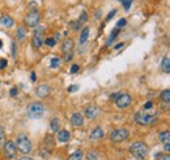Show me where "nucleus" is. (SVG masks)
Listing matches in <instances>:
<instances>
[{"mask_svg":"<svg viewBox=\"0 0 170 160\" xmlns=\"http://www.w3.org/2000/svg\"><path fill=\"white\" fill-rule=\"evenodd\" d=\"M79 69H80V66L77 65V64H74V65H72V68H71V73L75 74V73H77V70H79Z\"/></svg>","mask_w":170,"mask_h":160,"instance_id":"nucleus-30","label":"nucleus"},{"mask_svg":"<svg viewBox=\"0 0 170 160\" xmlns=\"http://www.w3.org/2000/svg\"><path fill=\"white\" fill-rule=\"evenodd\" d=\"M118 34H119V29H115V30H114L113 33L110 34V37H109V41H108V46H110L111 43L114 42V39H115V37L118 35Z\"/></svg>","mask_w":170,"mask_h":160,"instance_id":"nucleus-23","label":"nucleus"},{"mask_svg":"<svg viewBox=\"0 0 170 160\" xmlns=\"http://www.w3.org/2000/svg\"><path fill=\"white\" fill-rule=\"evenodd\" d=\"M130 151L135 158L143 159L147 156V154H148V146L143 142H135V143H132V146L130 147Z\"/></svg>","mask_w":170,"mask_h":160,"instance_id":"nucleus-4","label":"nucleus"},{"mask_svg":"<svg viewBox=\"0 0 170 160\" xmlns=\"http://www.w3.org/2000/svg\"><path fill=\"white\" fill-rule=\"evenodd\" d=\"M76 90H79V86H77V85H74V86L68 87V91H70V93H75Z\"/></svg>","mask_w":170,"mask_h":160,"instance_id":"nucleus-32","label":"nucleus"},{"mask_svg":"<svg viewBox=\"0 0 170 160\" xmlns=\"http://www.w3.org/2000/svg\"><path fill=\"white\" fill-rule=\"evenodd\" d=\"M45 43H46V46H48V47H54L56 42L54 41V38H47V39H45Z\"/></svg>","mask_w":170,"mask_h":160,"instance_id":"nucleus-27","label":"nucleus"},{"mask_svg":"<svg viewBox=\"0 0 170 160\" xmlns=\"http://www.w3.org/2000/svg\"><path fill=\"white\" fill-rule=\"evenodd\" d=\"M60 65H62L60 59H58V57H54V59H51V61H50V66H51V68H59Z\"/></svg>","mask_w":170,"mask_h":160,"instance_id":"nucleus-24","label":"nucleus"},{"mask_svg":"<svg viewBox=\"0 0 170 160\" xmlns=\"http://www.w3.org/2000/svg\"><path fill=\"white\" fill-rule=\"evenodd\" d=\"M126 25V20L124 18H122V20H119L118 22H116V29H119V27H122Z\"/></svg>","mask_w":170,"mask_h":160,"instance_id":"nucleus-31","label":"nucleus"},{"mask_svg":"<svg viewBox=\"0 0 170 160\" xmlns=\"http://www.w3.org/2000/svg\"><path fill=\"white\" fill-rule=\"evenodd\" d=\"M28 117L29 119H33V120H37V119H41L43 116V112H45V108L41 103H32L28 105Z\"/></svg>","mask_w":170,"mask_h":160,"instance_id":"nucleus-3","label":"nucleus"},{"mask_svg":"<svg viewBox=\"0 0 170 160\" xmlns=\"http://www.w3.org/2000/svg\"><path fill=\"white\" fill-rule=\"evenodd\" d=\"M71 123L74 126H81V125L84 124V117H82L80 113H75L71 117Z\"/></svg>","mask_w":170,"mask_h":160,"instance_id":"nucleus-13","label":"nucleus"},{"mask_svg":"<svg viewBox=\"0 0 170 160\" xmlns=\"http://www.w3.org/2000/svg\"><path fill=\"white\" fill-rule=\"evenodd\" d=\"M81 159H82V151L81 150H77V151H75L70 158H68V160H81Z\"/></svg>","mask_w":170,"mask_h":160,"instance_id":"nucleus-21","label":"nucleus"},{"mask_svg":"<svg viewBox=\"0 0 170 160\" xmlns=\"http://www.w3.org/2000/svg\"><path fill=\"white\" fill-rule=\"evenodd\" d=\"M7 60L6 59H0V69H3V68H6L7 66Z\"/></svg>","mask_w":170,"mask_h":160,"instance_id":"nucleus-33","label":"nucleus"},{"mask_svg":"<svg viewBox=\"0 0 170 160\" xmlns=\"http://www.w3.org/2000/svg\"><path fill=\"white\" fill-rule=\"evenodd\" d=\"M59 38H60V34H58V33H56V34H55V37H54V41L56 42L58 39H59Z\"/></svg>","mask_w":170,"mask_h":160,"instance_id":"nucleus-44","label":"nucleus"},{"mask_svg":"<svg viewBox=\"0 0 170 160\" xmlns=\"http://www.w3.org/2000/svg\"><path fill=\"white\" fill-rule=\"evenodd\" d=\"M165 150H166V151L169 152V150H170V144L169 143H165Z\"/></svg>","mask_w":170,"mask_h":160,"instance_id":"nucleus-45","label":"nucleus"},{"mask_svg":"<svg viewBox=\"0 0 170 160\" xmlns=\"http://www.w3.org/2000/svg\"><path fill=\"white\" fill-rule=\"evenodd\" d=\"M122 5H123V8L126 9V11H128V9L131 8V5H132V2H122Z\"/></svg>","mask_w":170,"mask_h":160,"instance_id":"nucleus-29","label":"nucleus"},{"mask_svg":"<svg viewBox=\"0 0 170 160\" xmlns=\"http://www.w3.org/2000/svg\"><path fill=\"white\" fill-rule=\"evenodd\" d=\"M16 51H17V48H16V43H12V56L13 57H16Z\"/></svg>","mask_w":170,"mask_h":160,"instance_id":"nucleus-36","label":"nucleus"},{"mask_svg":"<svg viewBox=\"0 0 170 160\" xmlns=\"http://www.w3.org/2000/svg\"><path fill=\"white\" fill-rule=\"evenodd\" d=\"M72 26H74V30H80L81 23L80 22H74V23H72Z\"/></svg>","mask_w":170,"mask_h":160,"instance_id":"nucleus-37","label":"nucleus"},{"mask_svg":"<svg viewBox=\"0 0 170 160\" xmlns=\"http://www.w3.org/2000/svg\"><path fill=\"white\" fill-rule=\"evenodd\" d=\"M18 160H33V159H30V158H28V156H24V158H20Z\"/></svg>","mask_w":170,"mask_h":160,"instance_id":"nucleus-47","label":"nucleus"},{"mask_svg":"<svg viewBox=\"0 0 170 160\" xmlns=\"http://www.w3.org/2000/svg\"><path fill=\"white\" fill-rule=\"evenodd\" d=\"M161 98H162V100L165 101V103H169L170 101V90H165L162 93V95H161Z\"/></svg>","mask_w":170,"mask_h":160,"instance_id":"nucleus-26","label":"nucleus"},{"mask_svg":"<svg viewBox=\"0 0 170 160\" xmlns=\"http://www.w3.org/2000/svg\"><path fill=\"white\" fill-rule=\"evenodd\" d=\"M59 126H60V121H59V119H58V117L52 119L51 123H50V128H51L52 132H59Z\"/></svg>","mask_w":170,"mask_h":160,"instance_id":"nucleus-18","label":"nucleus"},{"mask_svg":"<svg viewBox=\"0 0 170 160\" xmlns=\"http://www.w3.org/2000/svg\"><path fill=\"white\" fill-rule=\"evenodd\" d=\"M62 50L64 53H70L72 50H74V41L70 39V38L66 39L64 43H63V46H62Z\"/></svg>","mask_w":170,"mask_h":160,"instance_id":"nucleus-14","label":"nucleus"},{"mask_svg":"<svg viewBox=\"0 0 170 160\" xmlns=\"http://www.w3.org/2000/svg\"><path fill=\"white\" fill-rule=\"evenodd\" d=\"M17 39L18 41L25 39V29H24V27H18L17 29Z\"/></svg>","mask_w":170,"mask_h":160,"instance_id":"nucleus-22","label":"nucleus"},{"mask_svg":"<svg viewBox=\"0 0 170 160\" xmlns=\"http://www.w3.org/2000/svg\"><path fill=\"white\" fill-rule=\"evenodd\" d=\"M157 160H170V156L166 154V155H158V159Z\"/></svg>","mask_w":170,"mask_h":160,"instance_id":"nucleus-35","label":"nucleus"},{"mask_svg":"<svg viewBox=\"0 0 170 160\" xmlns=\"http://www.w3.org/2000/svg\"><path fill=\"white\" fill-rule=\"evenodd\" d=\"M85 116L88 119H90V120H93L94 117H97L98 116V113H100V108L98 107H96V105H89V107H86L85 108Z\"/></svg>","mask_w":170,"mask_h":160,"instance_id":"nucleus-9","label":"nucleus"},{"mask_svg":"<svg viewBox=\"0 0 170 160\" xmlns=\"http://www.w3.org/2000/svg\"><path fill=\"white\" fill-rule=\"evenodd\" d=\"M156 112H138L135 115V121L139 125H152L156 123Z\"/></svg>","mask_w":170,"mask_h":160,"instance_id":"nucleus-1","label":"nucleus"},{"mask_svg":"<svg viewBox=\"0 0 170 160\" xmlns=\"http://www.w3.org/2000/svg\"><path fill=\"white\" fill-rule=\"evenodd\" d=\"M161 68H162V70L165 72V73H169V72H170V60H169V57H165V59H162Z\"/></svg>","mask_w":170,"mask_h":160,"instance_id":"nucleus-19","label":"nucleus"},{"mask_svg":"<svg viewBox=\"0 0 170 160\" xmlns=\"http://www.w3.org/2000/svg\"><path fill=\"white\" fill-rule=\"evenodd\" d=\"M128 130L127 129H123V128H119V129H115L110 133V139L113 142H122V140L127 139L128 138Z\"/></svg>","mask_w":170,"mask_h":160,"instance_id":"nucleus-5","label":"nucleus"},{"mask_svg":"<svg viewBox=\"0 0 170 160\" xmlns=\"http://www.w3.org/2000/svg\"><path fill=\"white\" fill-rule=\"evenodd\" d=\"M123 46H124V43H118V44L114 47V50H119V48H122Z\"/></svg>","mask_w":170,"mask_h":160,"instance_id":"nucleus-43","label":"nucleus"},{"mask_svg":"<svg viewBox=\"0 0 170 160\" xmlns=\"http://www.w3.org/2000/svg\"><path fill=\"white\" fill-rule=\"evenodd\" d=\"M152 107H153V103H152V101H147V103L144 104V108H145V109H150Z\"/></svg>","mask_w":170,"mask_h":160,"instance_id":"nucleus-39","label":"nucleus"},{"mask_svg":"<svg viewBox=\"0 0 170 160\" xmlns=\"http://www.w3.org/2000/svg\"><path fill=\"white\" fill-rule=\"evenodd\" d=\"M104 135H105V133H104V130H102V128L97 126L93 132L90 133V139H101V138H104Z\"/></svg>","mask_w":170,"mask_h":160,"instance_id":"nucleus-15","label":"nucleus"},{"mask_svg":"<svg viewBox=\"0 0 170 160\" xmlns=\"http://www.w3.org/2000/svg\"><path fill=\"white\" fill-rule=\"evenodd\" d=\"M36 94L38 98H46V96L50 94V87L47 85H40L36 90Z\"/></svg>","mask_w":170,"mask_h":160,"instance_id":"nucleus-10","label":"nucleus"},{"mask_svg":"<svg viewBox=\"0 0 170 160\" xmlns=\"http://www.w3.org/2000/svg\"><path fill=\"white\" fill-rule=\"evenodd\" d=\"M115 13H116V11H115V9H114V11H113V12H110V13L108 14V18H106V21H110V20H111V18H113V17H114V14H115Z\"/></svg>","mask_w":170,"mask_h":160,"instance_id":"nucleus-38","label":"nucleus"},{"mask_svg":"<svg viewBox=\"0 0 170 160\" xmlns=\"http://www.w3.org/2000/svg\"><path fill=\"white\" fill-rule=\"evenodd\" d=\"M0 22H2V25L4 27H12L13 26V20L9 16H3L0 18Z\"/></svg>","mask_w":170,"mask_h":160,"instance_id":"nucleus-17","label":"nucleus"},{"mask_svg":"<svg viewBox=\"0 0 170 160\" xmlns=\"http://www.w3.org/2000/svg\"><path fill=\"white\" fill-rule=\"evenodd\" d=\"M56 138L59 142H67V140L71 138V133L68 132V130H59L56 134Z\"/></svg>","mask_w":170,"mask_h":160,"instance_id":"nucleus-11","label":"nucleus"},{"mask_svg":"<svg viewBox=\"0 0 170 160\" xmlns=\"http://www.w3.org/2000/svg\"><path fill=\"white\" fill-rule=\"evenodd\" d=\"M86 20H88V14H86V12H82V13H81L80 20H79V22H80V23H82V22H85Z\"/></svg>","mask_w":170,"mask_h":160,"instance_id":"nucleus-28","label":"nucleus"},{"mask_svg":"<svg viewBox=\"0 0 170 160\" xmlns=\"http://www.w3.org/2000/svg\"><path fill=\"white\" fill-rule=\"evenodd\" d=\"M158 138L162 143H170V133L169 132H161Z\"/></svg>","mask_w":170,"mask_h":160,"instance_id":"nucleus-20","label":"nucleus"},{"mask_svg":"<svg viewBox=\"0 0 170 160\" xmlns=\"http://www.w3.org/2000/svg\"><path fill=\"white\" fill-rule=\"evenodd\" d=\"M33 47L34 48H40L42 46V43H43V35L41 33H37V34H34V37H33Z\"/></svg>","mask_w":170,"mask_h":160,"instance_id":"nucleus-12","label":"nucleus"},{"mask_svg":"<svg viewBox=\"0 0 170 160\" xmlns=\"http://www.w3.org/2000/svg\"><path fill=\"white\" fill-rule=\"evenodd\" d=\"M71 59H72V53H71V52H70V53H66V56H64V60H66V61H70Z\"/></svg>","mask_w":170,"mask_h":160,"instance_id":"nucleus-41","label":"nucleus"},{"mask_svg":"<svg viewBox=\"0 0 170 160\" xmlns=\"http://www.w3.org/2000/svg\"><path fill=\"white\" fill-rule=\"evenodd\" d=\"M2 47H3V42H2V41H0V48H2Z\"/></svg>","mask_w":170,"mask_h":160,"instance_id":"nucleus-48","label":"nucleus"},{"mask_svg":"<svg viewBox=\"0 0 170 160\" xmlns=\"http://www.w3.org/2000/svg\"><path fill=\"white\" fill-rule=\"evenodd\" d=\"M17 93H18V90L16 89V87H13V89H11V95H12V96H16V95H17Z\"/></svg>","mask_w":170,"mask_h":160,"instance_id":"nucleus-40","label":"nucleus"},{"mask_svg":"<svg viewBox=\"0 0 170 160\" xmlns=\"http://www.w3.org/2000/svg\"><path fill=\"white\" fill-rule=\"evenodd\" d=\"M4 143H6V130L0 128V147L4 146Z\"/></svg>","mask_w":170,"mask_h":160,"instance_id":"nucleus-25","label":"nucleus"},{"mask_svg":"<svg viewBox=\"0 0 170 160\" xmlns=\"http://www.w3.org/2000/svg\"><path fill=\"white\" fill-rule=\"evenodd\" d=\"M88 38H89V27H85V29H82L81 35H80V39H79L80 44H84V43H86Z\"/></svg>","mask_w":170,"mask_h":160,"instance_id":"nucleus-16","label":"nucleus"},{"mask_svg":"<svg viewBox=\"0 0 170 160\" xmlns=\"http://www.w3.org/2000/svg\"><path fill=\"white\" fill-rule=\"evenodd\" d=\"M36 73H32V82H36Z\"/></svg>","mask_w":170,"mask_h":160,"instance_id":"nucleus-46","label":"nucleus"},{"mask_svg":"<svg viewBox=\"0 0 170 160\" xmlns=\"http://www.w3.org/2000/svg\"><path fill=\"white\" fill-rule=\"evenodd\" d=\"M14 154H16V146H14V142L8 140L7 143H4V155H6V158L12 159L14 156Z\"/></svg>","mask_w":170,"mask_h":160,"instance_id":"nucleus-8","label":"nucleus"},{"mask_svg":"<svg viewBox=\"0 0 170 160\" xmlns=\"http://www.w3.org/2000/svg\"><path fill=\"white\" fill-rule=\"evenodd\" d=\"M88 160H97V155H96V152H89V155H88Z\"/></svg>","mask_w":170,"mask_h":160,"instance_id":"nucleus-34","label":"nucleus"},{"mask_svg":"<svg viewBox=\"0 0 170 160\" xmlns=\"http://www.w3.org/2000/svg\"><path fill=\"white\" fill-rule=\"evenodd\" d=\"M14 146H17V150L21 151L22 154H29L32 151V142L26 134H18Z\"/></svg>","mask_w":170,"mask_h":160,"instance_id":"nucleus-2","label":"nucleus"},{"mask_svg":"<svg viewBox=\"0 0 170 160\" xmlns=\"http://www.w3.org/2000/svg\"><path fill=\"white\" fill-rule=\"evenodd\" d=\"M131 101H132V98L128 94H120L115 99V104L118 108H126V107H128L131 104Z\"/></svg>","mask_w":170,"mask_h":160,"instance_id":"nucleus-7","label":"nucleus"},{"mask_svg":"<svg viewBox=\"0 0 170 160\" xmlns=\"http://www.w3.org/2000/svg\"><path fill=\"white\" fill-rule=\"evenodd\" d=\"M119 95H120L119 93H115V94H113V95H111V96H110V99H111V100H114V101H115V99H116V98H118V96H119Z\"/></svg>","mask_w":170,"mask_h":160,"instance_id":"nucleus-42","label":"nucleus"},{"mask_svg":"<svg viewBox=\"0 0 170 160\" xmlns=\"http://www.w3.org/2000/svg\"><path fill=\"white\" fill-rule=\"evenodd\" d=\"M40 20H41V14H40V12H37V11H32L30 13H28L26 17H25V22H26L28 26L38 25Z\"/></svg>","mask_w":170,"mask_h":160,"instance_id":"nucleus-6","label":"nucleus"}]
</instances>
